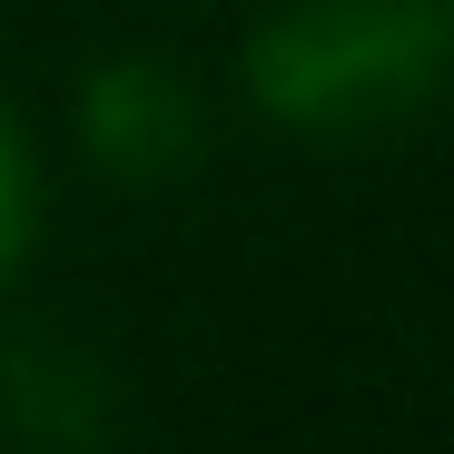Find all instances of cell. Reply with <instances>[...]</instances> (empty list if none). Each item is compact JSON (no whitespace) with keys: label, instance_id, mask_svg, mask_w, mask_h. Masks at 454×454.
<instances>
[{"label":"cell","instance_id":"cell-1","mask_svg":"<svg viewBox=\"0 0 454 454\" xmlns=\"http://www.w3.org/2000/svg\"><path fill=\"white\" fill-rule=\"evenodd\" d=\"M247 90L307 138L405 129L454 90V0H286L247 40Z\"/></svg>","mask_w":454,"mask_h":454},{"label":"cell","instance_id":"cell-2","mask_svg":"<svg viewBox=\"0 0 454 454\" xmlns=\"http://www.w3.org/2000/svg\"><path fill=\"white\" fill-rule=\"evenodd\" d=\"M80 148L119 188L188 178L198 148H207V109L188 90V69H168V59H109V69H90V90H80Z\"/></svg>","mask_w":454,"mask_h":454},{"label":"cell","instance_id":"cell-3","mask_svg":"<svg viewBox=\"0 0 454 454\" xmlns=\"http://www.w3.org/2000/svg\"><path fill=\"white\" fill-rule=\"evenodd\" d=\"M119 444V375L69 336L0 346V454H109Z\"/></svg>","mask_w":454,"mask_h":454},{"label":"cell","instance_id":"cell-4","mask_svg":"<svg viewBox=\"0 0 454 454\" xmlns=\"http://www.w3.org/2000/svg\"><path fill=\"white\" fill-rule=\"evenodd\" d=\"M20 238H30V148H20L11 109H0V277H11Z\"/></svg>","mask_w":454,"mask_h":454}]
</instances>
